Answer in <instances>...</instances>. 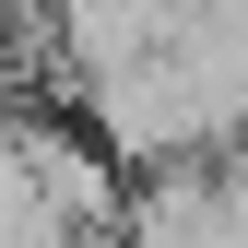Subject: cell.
<instances>
[{"instance_id": "cell-1", "label": "cell", "mask_w": 248, "mask_h": 248, "mask_svg": "<svg viewBox=\"0 0 248 248\" xmlns=\"http://www.w3.org/2000/svg\"><path fill=\"white\" fill-rule=\"evenodd\" d=\"M118 236L130 248H248V142L130 177L118 189Z\"/></svg>"}, {"instance_id": "cell-2", "label": "cell", "mask_w": 248, "mask_h": 248, "mask_svg": "<svg viewBox=\"0 0 248 248\" xmlns=\"http://www.w3.org/2000/svg\"><path fill=\"white\" fill-rule=\"evenodd\" d=\"M0 154H12L24 201H36L59 236H95V225H118V166L95 154V130H83V118H36V107H0Z\"/></svg>"}]
</instances>
